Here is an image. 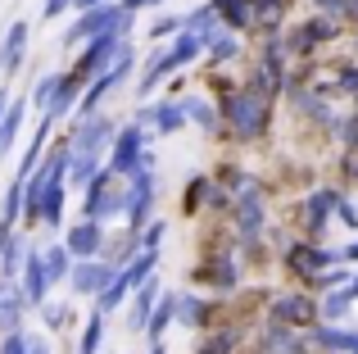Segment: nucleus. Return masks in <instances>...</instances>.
Listing matches in <instances>:
<instances>
[{
	"label": "nucleus",
	"instance_id": "f257e3e1",
	"mask_svg": "<svg viewBox=\"0 0 358 354\" xmlns=\"http://www.w3.org/2000/svg\"><path fill=\"white\" fill-rule=\"evenodd\" d=\"M272 96H281V87L268 82L263 73H254L245 87L227 91L218 118H227V127L241 136V141H259V136L268 132V118H272Z\"/></svg>",
	"mask_w": 358,
	"mask_h": 354
},
{
	"label": "nucleus",
	"instance_id": "f03ea898",
	"mask_svg": "<svg viewBox=\"0 0 358 354\" xmlns=\"http://www.w3.org/2000/svg\"><path fill=\"white\" fill-rule=\"evenodd\" d=\"M141 169H155V155H150V132L136 123H122L109 141V173L114 177H131Z\"/></svg>",
	"mask_w": 358,
	"mask_h": 354
},
{
	"label": "nucleus",
	"instance_id": "7ed1b4c3",
	"mask_svg": "<svg viewBox=\"0 0 358 354\" xmlns=\"http://www.w3.org/2000/svg\"><path fill=\"white\" fill-rule=\"evenodd\" d=\"M127 32H131V27H114V32H100V36H91V41H87V50L78 55V64L69 69V78H78L82 87H87V82L96 78L100 69H109V64H114L118 55L127 50Z\"/></svg>",
	"mask_w": 358,
	"mask_h": 354
},
{
	"label": "nucleus",
	"instance_id": "20e7f679",
	"mask_svg": "<svg viewBox=\"0 0 358 354\" xmlns=\"http://www.w3.org/2000/svg\"><path fill=\"white\" fill-rule=\"evenodd\" d=\"M136 23V14H122L118 5H96V9H82L78 18H73V27L64 32V50H73V45H82V41H91V36H100V32H114V27H131Z\"/></svg>",
	"mask_w": 358,
	"mask_h": 354
},
{
	"label": "nucleus",
	"instance_id": "39448f33",
	"mask_svg": "<svg viewBox=\"0 0 358 354\" xmlns=\"http://www.w3.org/2000/svg\"><path fill=\"white\" fill-rule=\"evenodd\" d=\"M131 64H136V59H131V45H127V50H122L118 59L109 64V69H100L96 78H91L87 87H82V96H78V109H73V114H78V118L96 114V109H100V100H109V96H114V91L122 87V78L131 73Z\"/></svg>",
	"mask_w": 358,
	"mask_h": 354
},
{
	"label": "nucleus",
	"instance_id": "423d86ee",
	"mask_svg": "<svg viewBox=\"0 0 358 354\" xmlns=\"http://www.w3.org/2000/svg\"><path fill=\"white\" fill-rule=\"evenodd\" d=\"M114 132H118V123L109 114H87V118H78V123L69 127V136H64V146H69V155H96L100 160V150H105L109 141H114Z\"/></svg>",
	"mask_w": 358,
	"mask_h": 354
},
{
	"label": "nucleus",
	"instance_id": "0eeeda50",
	"mask_svg": "<svg viewBox=\"0 0 358 354\" xmlns=\"http://www.w3.org/2000/svg\"><path fill=\"white\" fill-rule=\"evenodd\" d=\"M155 195H159V191H155V169H141V173H131V177H127V186H122V204H127L122 213H127V222H131L127 236H136V232L150 222Z\"/></svg>",
	"mask_w": 358,
	"mask_h": 354
},
{
	"label": "nucleus",
	"instance_id": "6e6552de",
	"mask_svg": "<svg viewBox=\"0 0 358 354\" xmlns=\"http://www.w3.org/2000/svg\"><path fill=\"white\" fill-rule=\"evenodd\" d=\"M281 259H286V268L295 277H304V282H313V277H322L331 264H341V259H336V250L317 246V241H290Z\"/></svg>",
	"mask_w": 358,
	"mask_h": 354
},
{
	"label": "nucleus",
	"instance_id": "1a4fd4ad",
	"mask_svg": "<svg viewBox=\"0 0 358 354\" xmlns=\"http://www.w3.org/2000/svg\"><path fill=\"white\" fill-rule=\"evenodd\" d=\"M122 209H127V204H122V191H114V173L100 169L87 182V222H100V227H105V222L118 218Z\"/></svg>",
	"mask_w": 358,
	"mask_h": 354
},
{
	"label": "nucleus",
	"instance_id": "9d476101",
	"mask_svg": "<svg viewBox=\"0 0 358 354\" xmlns=\"http://www.w3.org/2000/svg\"><path fill=\"white\" fill-rule=\"evenodd\" d=\"M236 236L245 246H254V241L263 236V195L254 182H236Z\"/></svg>",
	"mask_w": 358,
	"mask_h": 354
},
{
	"label": "nucleus",
	"instance_id": "9b49d317",
	"mask_svg": "<svg viewBox=\"0 0 358 354\" xmlns=\"http://www.w3.org/2000/svg\"><path fill=\"white\" fill-rule=\"evenodd\" d=\"M268 313H272L277 327L299 332V327H313V323H317V300L304 295V291H290V295H277V300L268 304Z\"/></svg>",
	"mask_w": 358,
	"mask_h": 354
},
{
	"label": "nucleus",
	"instance_id": "f8f14e48",
	"mask_svg": "<svg viewBox=\"0 0 358 354\" xmlns=\"http://www.w3.org/2000/svg\"><path fill=\"white\" fill-rule=\"evenodd\" d=\"M336 186H317V191L304 195V204H299V227H304L308 241H317L327 232V222H331V209H336Z\"/></svg>",
	"mask_w": 358,
	"mask_h": 354
},
{
	"label": "nucleus",
	"instance_id": "ddd939ff",
	"mask_svg": "<svg viewBox=\"0 0 358 354\" xmlns=\"http://www.w3.org/2000/svg\"><path fill=\"white\" fill-rule=\"evenodd\" d=\"M336 32H341V23H336V18L313 14V18H304V23H299L286 41H281V50H286V55H308V50H317L322 41H336Z\"/></svg>",
	"mask_w": 358,
	"mask_h": 354
},
{
	"label": "nucleus",
	"instance_id": "4468645a",
	"mask_svg": "<svg viewBox=\"0 0 358 354\" xmlns=\"http://www.w3.org/2000/svg\"><path fill=\"white\" fill-rule=\"evenodd\" d=\"M18 295H23L27 309H41L45 300H50V277H45L41 268V250H27L23 255V268H18Z\"/></svg>",
	"mask_w": 358,
	"mask_h": 354
},
{
	"label": "nucleus",
	"instance_id": "2eb2a0df",
	"mask_svg": "<svg viewBox=\"0 0 358 354\" xmlns=\"http://www.w3.org/2000/svg\"><path fill=\"white\" fill-rule=\"evenodd\" d=\"M114 273H118V268L105 264V259H78V264L69 268V282H73L78 295H100L109 282H114Z\"/></svg>",
	"mask_w": 358,
	"mask_h": 354
},
{
	"label": "nucleus",
	"instance_id": "dca6fc26",
	"mask_svg": "<svg viewBox=\"0 0 358 354\" xmlns=\"http://www.w3.org/2000/svg\"><path fill=\"white\" fill-rule=\"evenodd\" d=\"M64 250H69V259H100L105 255V227L82 218L78 227L64 232Z\"/></svg>",
	"mask_w": 358,
	"mask_h": 354
},
{
	"label": "nucleus",
	"instance_id": "f3484780",
	"mask_svg": "<svg viewBox=\"0 0 358 354\" xmlns=\"http://www.w3.org/2000/svg\"><path fill=\"white\" fill-rule=\"evenodd\" d=\"M27 41H32V23H27V18H14L5 41H0V73H18V64H23V55H27Z\"/></svg>",
	"mask_w": 358,
	"mask_h": 354
},
{
	"label": "nucleus",
	"instance_id": "a211bd4d",
	"mask_svg": "<svg viewBox=\"0 0 358 354\" xmlns=\"http://www.w3.org/2000/svg\"><path fill=\"white\" fill-rule=\"evenodd\" d=\"M159 282L150 277V282H141L136 291L127 295V327L131 332H145V323H150V313H155V304H159Z\"/></svg>",
	"mask_w": 358,
	"mask_h": 354
},
{
	"label": "nucleus",
	"instance_id": "6ab92c4d",
	"mask_svg": "<svg viewBox=\"0 0 358 354\" xmlns=\"http://www.w3.org/2000/svg\"><path fill=\"white\" fill-rule=\"evenodd\" d=\"M78 96H82V82L78 78H69V73H59V82H55V96H50V105H45V123H59V118H69L73 109H78Z\"/></svg>",
	"mask_w": 358,
	"mask_h": 354
},
{
	"label": "nucleus",
	"instance_id": "aec40b11",
	"mask_svg": "<svg viewBox=\"0 0 358 354\" xmlns=\"http://www.w3.org/2000/svg\"><path fill=\"white\" fill-rule=\"evenodd\" d=\"M200 50H204V45H200V36H195V32H177L173 45H168V50H159V69H164V78H168V73H182Z\"/></svg>",
	"mask_w": 358,
	"mask_h": 354
},
{
	"label": "nucleus",
	"instance_id": "412c9836",
	"mask_svg": "<svg viewBox=\"0 0 358 354\" xmlns=\"http://www.w3.org/2000/svg\"><path fill=\"white\" fill-rule=\"evenodd\" d=\"M23 295H18L14 282H0V337H9V332H23Z\"/></svg>",
	"mask_w": 358,
	"mask_h": 354
},
{
	"label": "nucleus",
	"instance_id": "4be33fe9",
	"mask_svg": "<svg viewBox=\"0 0 358 354\" xmlns=\"http://www.w3.org/2000/svg\"><path fill=\"white\" fill-rule=\"evenodd\" d=\"M195 277H200L204 286H213V291H231V286H236V277H241V268H236V259H231V255H213Z\"/></svg>",
	"mask_w": 358,
	"mask_h": 354
},
{
	"label": "nucleus",
	"instance_id": "5701e85b",
	"mask_svg": "<svg viewBox=\"0 0 358 354\" xmlns=\"http://www.w3.org/2000/svg\"><path fill=\"white\" fill-rule=\"evenodd\" d=\"M259 350H263V354H308V341L299 337V332L277 327V323H272V327L259 337Z\"/></svg>",
	"mask_w": 358,
	"mask_h": 354
},
{
	"label": "nucleus",
	"instance_id": "b1692460",
	"mask_svg": "<svg viewBox=\"0 0 358 354\" xmlns=\"http://www.w3.org/2000/svg\"><path fill=\"white\" fill-rule=\"evenodd\" d=\"M209 318H213V300H204V295H177L173 323H182V327H204Z\"/></svg>",
	"mask_w": 358,
	"mask_h": 354
},
{
	"label": "nucleus",
	"instance_id": "393cba45",
	"mask_svg": "<svg viewBox=\"0 0 358 354\" xmlns=\"http://www.w3.org/2000/svg\"><path fill=\"white\" fill-rule=\"evenodd\" d=\"M209 9L218 14V23H227L231 36H236L241 27H254V5L250 0H209Z\"/></svg>",
	"mask_w": 358,
	"mask_h": 354
},
{
	"label": "nucleus",
	"instance_id": "a878e982",
	"mask_svg": "<svg viewBox=\"0 0 358 354\" xmlns=\"http://www.w3.org/2000/svg\"><path fill=\"white\" fill-rule=\"evenodd\" d=\"M23 123H27V100H9V105H5V118H0V155L14 150Z\"/></svg>",
	"mask_w": 358,
	"mask_h": 354
},
{
	"label": "nucleus",
	"instance_id": "bb28decb",
	"mask_svg": "<svg viewBox=\"0 0 358 354\" xmlns=\"http://www.w3.org/2000/svg\"><path fill=\"white\" fill-rule=\"evenodd\" d=\"M155 264H159V250H136V255L127 259V268H118V277L127 282V291H136L141 282L155 277Z\"/></svg>",
	"mask_w": 358,
	"mask_h": 354
},
{
	"label": "nucleus",
	"instance_id": "cd10ccee",
	"mask_svg": "<svg viewBox=\"0 0 358 354\" xmlns=\"http://www.w3.org/2000/svg\"><path fill=\"white\" fill-rule=\"evenodd\" d=\"M145 123H155V132H182L186 127V114H182V100H164V105L145 109Z\"/></svg>",
	"mask_w": 358,
	"mask_h": 354
},
{
	"label": "nucleus",
	"instance_id": "c85d7f7f",
	"mask_svg": "<svg viewBox=\"0 0 358 354\" xmlns=\"http://www.w3.org/2000/svg\"><path fill=\"white\" fill-rule=\"evenodd\" d=\"M182 114H186V123L204 127V132H218V105H209V100H200V96L182 100Z\"/></svg>",
	"mask_w": 358,
	"mask_h": 354
},
{
	"label": "nucleus",
	"instance_id": "c756f323",
	"mask_svg": "<svg viewBox=\"0 0 358 354\" xmlns=\"http://www.w3.org/2000/svg\"><path fill=\"white\" fill-rule=\"evenodd\" d=\"M173 304H177V295H159V304H155V313H150V323H145L141 337H150L155 346H164V332H168V323H173Z\"/></svg>",
	"mask_w": 358,
	"mask_h": 354
},
{
	"label": "nucleus",
	"instance_id": "7c9ffc66",
	"mask_svg": "<svg viewBox=\"0 0 358 354\" xmlns=\"http://www.w3.org/2000/svg\"><path fill=\"white\" fill-rule=\"evenodd\" d=\"M23 255H27V241H23V236H9L5 250H0V282H14V277H18Z\"/></svg>",
	"mask_w": 358,
	"mask_h": 354
},
{
	"label": "nucleus",
	"instance_id": "2f4dec72",
	"mask_svg": "<svg viewBox=\"0 0 358 354\" xmlns=\"http://www.w3.org/2000/svg\"><path fill=\"white\" fill-rule=\"evenodd\" d=\"M254 5V27H277L281 18H286V9H290V0H250Z\"/></svg>",
	"mask_w": 358,
	"mask_h": 354
},
{
	"label": "nucleus",
	"instance_id": "473e14b6",
	"mask_svg": "<svg viewBox=\"0 0 358 354\" xmlns=\"http://www.w3.org/2000/svg\"><path fill=\"white\" fill-rule=\"evenodd\" d=\"M41 268H45V277H50V286H55V282H64V277H69V268H73L69 250H64V246L41 250Z\"/></svg>",
	"mask_w": 358,
	"mask_h": 354
},
{
	"label": "nucleus",
	"instance_id": "72a5a7b5",
	"mask_svg": "<svg viewBox=\"0 0 358 354\" xmlns=\"http://www.w3.org/2000/svg\"><path fill=\"white\" fill-rule=\"evenodd\" d=\"M209 64H231L241 55V36H231V32H218V36H209Z\"/></svg>",
	"mask_w": 358,
	"mask_h": 354
},
{
	"label": "nucleus",
	"instance_id": "f704fd0d",
	"mask_svg": "<svg viewBox=\"0 0 358 354\" xmlns=\"http://www.w3.org/2000/svg\"><path fill=\"white\" fill-rule=\"evenodd\" d=\"M100 341H105V313L91 309L87 327H82V341H78V354H100Z\"/></svg>",
	"mask_w": 358,
	"mask_h": 354
},
{
	"label": "nucleus",
	"instance_id": "c9c22d12",
	"mask_svg": "<svg viewBox=\"0 0 358 354\" xmlns=\"http://www.w3.org/2000/svg\"><path fill=\"white\" fill-rule=\"evenodd\" d=\"M177 32H186V14H164V18H155V23H150V36H155V41L177 36Z\"/></svg>",
	"mask_w": 358,
	"mask_h": 354
},
{
	"label": "nucleus",
	"instance_id": "e433bc0d",
	"mask_svg": "<svg viewBox=\"0 0 358 354\" xmlns=\"http://www.w3.org/2000/svg\"><path fill=\"white\" fill-rule=\"evenodd\" d=\"M164 236H168V222H145V227H141L136 232V250H159V246H164Z\"/></svg>",
	"mask_w": 358,
	"mask_h": 354
},
{
	"label": "nucleus",
	"instance_id": "4c0bfd02",
	"mask_svg": "<svg viewBox=\"0 0 358 354\" xmlns=\"http://www.w3.org/2000/svg\"><path fill=\"white\" fill-rule=\"evenodd\" d=\"M200 354H236V332H231V327L213 332V337L200 346Z\"/></svg>",
	"mask_w": 358,
	"mask_h": 354
},
{
	"label": "nucleus",
	"instance_id": "58836bf2",
	"mask_svg": "<svg viewBox=\"0 0 358 354\" xmlns=\"http://www.w3.org/2000/svg\"><path fill=\"white\" fill-rule=\"evenodd\" d=\"M350 277H354L350 268H327L322 277H313V286H317V291H341V286L350 282Z\"/></svg>",
	"mask_w": 358,
	"mask_h": 354
},
{
	"label": "nucleus",
	"instance_id": "ea45409f",
	"mask_svg": "<svg viewBox=\"0 0 358 354\" xmlns=\"http://www.w3.org/2000/svg\"><path fill=\"white\" fill-rule=\"evenodd\" d=\"M55 82H59V73H45V78L32 87V105L41 109V114H45V105H50V96H55Z\"/></svg>",
	"mask_w": 358,
	"mask_h": 354
},
{
	"label": "nucleus",
	"instance_id": "a19ab883",
	"mask_svg": "<svg viewBox=\"0 0 358 354\" xmlns=\"http://www.w3.org/2000/svg\"><path fill=\"white\" fill-rule=\"evenodd\" d=\"M313 9L322 18H354V5H350V0H313Z\"/></svg>",
	"mask_w": 358,
	"mask_h": 354
},
{
	"label": "nucleus",
	"instance_id": "79ce46f5",
	"mask_svg": "<svg viewBox=\"0 0 358 354\" xmlns=\"http://www.w3.org/2000/svg\"><path fill=\"white\" fill-rule=\"evenodd\" d=\"M41 318H45V327H64V323H69V309H64V304H41Z\"/></svg>",
	"mask_w": 358,
	"mask_h": 354
},
{
	"label": "nucleus",
	"instance_id": "37998d69",
	"mask_svg": "<svg viewBox=\"0 0 358 354\" xmlns=\"http://www.w3.org/2000/svg\"><path fill=\"white\" fill-rule=\"evenodd\" d=\"M336 91H345V96L358 100V64H354V69H341V82H336Z\"/></svg>",
	"mask_w": 358,
	"mask_h": 354
},
{
	"label": "nucleus",
	"instance_id": "c03bdc74",
	"mask_svg": "<svg viewBox=\"0 0 358 354\" xmlns=\"http://www.w3.org/2000/svg\"><path fill=\"white\" fill-rule=\"evenodd\" d=\"M336 213H341V218H345V222H350V227L358 232V204H350L345 195H336Z\"/></svg>",
	"mask_w": 358,
	"mask_h": 354
},
{
	"label": "nucleus",
	"instance_id": "a18cd8bd",
	"mask_svg": "<svg viewBox=\"0 0 358 354\" xmlns=\"http://www.w3.org/2000/svg\"><path fill=\"white\" fill-rule=\"evenodd\" d=\"M23 354H50V341L45 337H23Z\"/></svg>",
	"mask_w": 358,
	"mask_h": 354
},
{
	"label": "nucleus",
	"instance_id": "49530a36",
	"mask_svg": "<svg viewBox=\"0 0 358 354\" xmlns=\"http://www.w3.org/2000/svg\"><path fill=\"white\" fill-rule=\"evenodd\" d=\"M0 354H23V332H9V337L0 341Z\"/></svg>",
	"mask_w": 358,
	"mask_h": 354
},
{
	"label": "nucleus",
	"instance_id": "de8ad7c7",
	"mask_svg": "<svg viewBox=\"0 0 358 354\" xmlns=\"http://www.w3.org/2000/svg\"><path fill=\"white\" fill-rule=\"evenodd\" d=\"M69 5H73V0H45L41 18H59V14H69Z\"/></svg>",
	"mask_w": 358,
	"mask_h": 354
},
{
	"label": "nucleus",
	"instance_id": "09e8293b",
	"mask_svg": "<svg viewBox=\"0 0 358 354\" xmlns=\"http://www.w3.org/2000/svg\"><path fill=\"white\" fill-rule=\"evenodd\" d=\"M341 136L350 141V150L358 155V118H350V123H341Z\"/></svg>",
	"mask_w": 358,
	"mask_h": 354
},
{
	"label": "nucleus",
	"instance_id": "8fccbe9b",
	"mask_svg": "<svg viewBox=\"0 0 358 354\" xmlns=\"http://www.w3.org/2000/svg\"><path fill=\"white\" fill-rule=\"evenodd\" d=\"M336 259H341V264H358V241H350L345 250H336Z\"/></svg>",
	"mask_w": 358,
	"mask_h": 354
},
{
	"label": "nucleus",
	"instance_id": "3c124183",
	"mask_svg": "<svg viewBox=\"0 0 358 354\" xmlns=\"http://www.w3.org/2000/svg\"><path fill=\"white\" fill-rule=\"evenodd\" d=\"M96 5H105V0H73L69 9H78V14H82V9H96Z\"/></svg>",
	"mask_w": 358,
	"mask_h": 354
},
{
	"label": "nucleus",
	"instance_id": "603ef678",
	"mask_svg": "<svg viewBox=\"0 0 358 354\" xmlns=\"http://www.w3.org/2000/svg\"><path fill=\"white\" fill-rule=\"evenodd\" d=\"M14 236V227H5V222H0V250H5V241Z\"/></svg>",
	"mask_w": 358,
	"mask_h": 354
},
{
	"label": "nucleus",
	"instance_id": "864d4df0",
	"mask_svg": "<svg viewBox=\"0 0 358 354\" xmlns=\"http://www.w3.org/2000/svg\"><path fill=\"white\" fill-rule=\"evenodd\" d=\"M5 105H9V96H5V91H0V118H5Z\"/></svg>",
	"mask_w": 358,
	"mask_h": 354
},
{
	"label": "nucleus",
	"instance_id": "5fc2aeb1",
	"mask_svg": "<svg viewBox=\"0 0 358 354\" xmlns=\"http://www.w3.org/2000/svg\"><path fill=\"white\" fill-rule=\"evenodd\" d=\"M150 354H164V346H150Z\"/></svg>",
	"mask_w": 358,
	"mask_h": 354
},
{
	"label": "nucleus",
	"instance_id": "6e6d98bb",
	"mask_svg": "<svg viewBox=\"0 0 358 354\" xmlns=\"http://www.w3.org/2000/svg\"><path fill=\"white\" fill-rule=\"evenodd\" d=\"M350 5H354V18H358V0H350Z\"/></svg>",
	"mask_w": 358,
	"mask_h": 354
},
{
	"label": "nucleus",
	"instance_id": "4d7b16f0",
	"mask_svg": "<svg viewBox=\"0 0 358 354\" xmlns=\"http://www.w3.org/2000/svg\"><path fill=\"white\" fill-rule=\"evenodd\" d=\"M354 45H358V41H354Z\"/></svg>",
	"mask_w": 358,
	"mask_h": 354
}]
</instances>
